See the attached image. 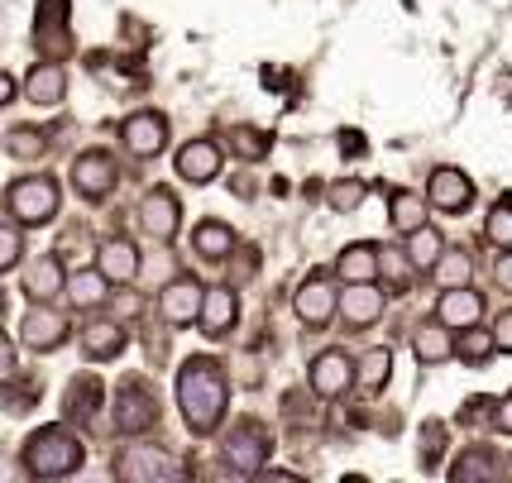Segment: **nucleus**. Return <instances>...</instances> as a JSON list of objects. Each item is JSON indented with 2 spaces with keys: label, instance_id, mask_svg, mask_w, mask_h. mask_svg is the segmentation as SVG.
<instances>
[{
  "label": "nucleus",
  "instance_id": "423d86ee",
  "mask_svg": "<svg viewBox=\"0 0 512 483\" xmlns=\"http://www.w3.org/2000/svg\"><path fill=\"white\" fill-rule=\"evenodd\" d=\"M115 182H120V168H115V158L106 149H87V154L72 158V187H77V197L106 201L115 192Z\"/></svg>",
  "mask_w": 512,
  "mask_h": 483
},
{
  "label": "nucleus",
  "instance_id": "49530a36",
  "mask_svg": "<svg viewBox=\"0 0 512 483\" xmlns=\"http://www.w3.org/2000/svg\"><path fill=\"white\" fill-rule=\"evenodd\" d=\"M508 479H512V460H508Z\"/></svg>",
  "mask_w": 512,
  "mask_h": 483
},
{
  "label": "nucleus",
  "instance_id": "37998d69",
  "mask_svg": "<svg viewBox=\"0 0 512 483\" xmlns=\"http://www.w3.org/2000/svg\"><path fill=\"white\" fill-rule=\"evenodd\" d=\"M493 431L512 436V393L503 397V402H493Z\"/></svg>",
  "mask_w": 512,
  "mask_h": 483
},
{
  "label": "nucleus",
  "instance_id": "58836bf2",
  "mask_svg": "<svg viewBox=\"0 0 512 483\" xmlns=\"http://www.w3.org/2000/svg\"><path fill=\"white\" fill-rule=\"evenodd\" d=\"M230 139H235V149H240L245 158H264L268 154V134L264 130H235Z\"/></svg>",
  "mask_w": 512,
  "mask_h": 483
},
{
  "label": "nucleus",
  "instance_id": "79ce46f5",
  "mask_svg": "<svg viewBox=\"0 0 512 483\" xmlns=\"http://www.w3.org/2000/svg\"><path fill=\"white\" fill-rule=\"evenodd\" d=\"M15 364H20V359H15V345H10V340L0 335V388H5V383L15 378Z\"/></svg>",
  "mask_w": 512,
  "mask_h": 483
},
{
  "label": "nucleus",
  "instance_id": "393cba45",
  "mask_svg": "<svg viewBox=\"0 0 512 483\" xmlns=\"http://www.w3.org/2000/svg\"><path fill=\"white\" fill-rule=\"evenodd\" d=\"M63 292H67V302H72L77 311H91V307H101V302L111 297V283L101 278V268L91 264V268H82V273H67Z\"/></svg>",
  "mask_w": 512,
  "mask_h": 483
},
{
  "label": "nucleus",
  "instance_id": "f3484780",
  "mask_svg": "<svg viewBox=\"0 0 512 483\" xmlns=\"http://www.w3.org/2000/svg\"><path fill=\"white\" fill-rule=\"evenodd\" d=\"M96 268H101V278L111 287H120V283H134L139 278V268H144V254H139V244L134 240H106L101 249H96Z\"/></svg>",
  "mask_w": 512,
  "mask_h": 483
},
{
  "label": "nucleus",
  "instance_id": "f257e3e1",
  "mask_svg": "<svg viewBox=\"0 0 512 483\" xmlns=\"http://www.w3.org/2000/svg\"><path fill=\"white\" fill-rule=\"evenodd\" d=\"M225 407H230V383H225V369L211 359V354H192L182 359L178 369V412L187 421L192 436H211L225 421Z\"/></svg>",
  "mask_w": 512,
  "mask_h": 483
},
{
  "label": "nucleus",
  "instance_id": "412c9836",
  "mask_svg": "<svg viewBox=\"0 0 512 483\" xmlns=\"http://www.w3.org/2000/svg\"><path fill=\"white\" fill-rule=\"evenodd\" d=\"M125 345H130V335H125V326H120V321H91V326L82 330V354H87L91 364L120 359V354H125Z\"/></svg>",
  "mask_w": 512,
  "mask_h": 483
},
{
  "label": "nucleus",
  "instance_id": "39448f33",
  "mask_svg": "<svg viewBox=\"0 0 512 483\" xmlns=\"http://www.w3.org/2000/svg\"><path fill=\"white\" fill-rule=\"evenodd\" d=\"M115 479L125 483H168L178 479V460L163 450V445H125L120 455H115Z\"/></svg>",
  "mask_w": 512,
  "mask_h": 483
},
{
  "label": "nucleus",
  "instance_id": "e433bc0d",
  "mask_svg": "<svg viewBox=\"0 0 512 483\" xmlns=\"http://www.w3.org/2000/svg\"><path fill=\"white\" fill-rule=\"evenodd\" d=\"M407 254L402 249H388V244H379V273L393 283V292H407V283H412V273H407Z\"/></svg>",
  "mask_w": 512,
  "mask_h": 483
},
{
  "label": "nucleus",
  "instance_id": "c756f323",
  "mask_svg": "<svg viewBox=\"0 0 512 483\" xmlns=\"http://www.w3.org/2000/svg\"><path fill=\"white\" fill-rule=\"evenodd\" d=\"M441 249H446V244H441V235H436L431 225H417V230L407 235V264L422 268V273H431V264L441 259Z\"/></svg>",
  "mask_w": 512,
  "mask_h": 483
},
{
  "label": "nucleus",
  "instance_id": "ea45409f",
  "mask_svg": "<svg viewBox=\"0 0 512 483\" xmlns=\"http://www.w3.org/2000/svg\"><path fill=\"white\" fill-rule=\"evenodd\" d=\"M436 450H446V426H441V421H431V426H426V440H422V460H426V469L436 464Z\"/></svg>",
  "mask_w": 512,
  "mask_h": 483
},
{
  "label": "nucleus",
  "instance_id": "c9c22d12",
  "mask_svg": "<svg viewBox=\"0 0 512 483\" xmlns=\"http://www.w3.org/2000/svg\"><path fill=\"white\" fill-rule=\"evenodd\" d=\"M484 235H489V240L498 244V249H512V197L493 201L489 220H484Z\"/></svg>",
  "mask_w": 512,
  "mask_h": 483
},
{
  "label": "nucleus",
  "instance_id": "f8f14e48",
  "mask_svg": "<svg viewBox=\"0 0 512 483\" xmlns=\"http://www.w3.org/2000/svg\"><path fill=\"white\" fill-rule=\"evenodd\" d=\"M173 168H178L182 182H192V187H206V182H216L225 168V154L216 139H192V144H182L178 158H173Z\"/></svg>",
  "mask_w": 512,
  "mask_h": 483
},
{
  "label": "nucleus",
  "instance_id": "4468645a",
  "mask_svg": "<svg viewBox=\"0 0 512 483\" xmlns=\"http://www.w3.org/2000/svg\"><path fill=\"white\" fill-rule=\"evenodd\" d=\"M307 378H312L316 397H345L350 388H355V359H350L345 350H326V354H316L312 359Z\"/></svg>",
  "mask_w": 512,
  "mask_h": 483
},
{
  "label": "nucleus",
  "instance_id": "7c9ffc66",
  "mask_svg": "<svg viewBox=\"0 0 512 483\" xmlns=\"http://www.w3.org/2000/svg\"><path fill=\"white\" fill-rule=\"evenodd\" d=\"M431 273H436L441 287H465L474 278V259H469L465 249H441V259L431 264Z\"/></svg>",
  "mask_w": 512,
  "mask_h": 483
},
{
  "label": "nucleus",
  "instance_id": "72a5a7b5",
  "mask_svg": "<svg viewBox=\"0 0 512 483\" xmlns=\"http://www.w3.org/2000/svg\"><path fill=\"white\" fill-rule=\"evenodd\" d=\"M326 206L340 211V216L359 211V206H364V182H359V177H340V182H331V187H326Z\"/></svg>",
  "mask_w": 512,
  "mask_h": 483
},
{
  "label": "nucleus",
  "instance_id": "cd10ccee",
  "mask_svg": "<svg viewBox=\"0 0 512 483\" xmlns=\"http://www.w3.org/2000/svg\"><path fill=\"white\" fill-rule=\"evenodd\" d=\"M412 350H417V359H422V364H441V359H450V354H455V340H450V330L441 326V321H431V326H417V335H412Z\"/></svg>",
  "mask_w": 512,
  "mask_h": 483
},
{
  "label": "nucleus",
  "instance_id": "5701e85b",
  "mask_svg": "<svg viewBox=\"0 0 512 483\" xmlns=\"http://www.w3.org/2000/svg\"><path fill=\"white\" fill-rule=\"evenodd\" d=\"M101 402H106V383H101V378H72L67 393H63V417L67 421H96Z\"/></svg>",
  "mask_w": 512,
  "mask_h": 483
},
{
  "label": "nucleus",
  "instance_id": "4c0bfd02",
  "mask_svg": "<svg viewBox=\"0 0 512 483\" xmlns=\"http://www.w3.org/2000/svg\"><path fill=\"white\" fill-rule=\"evenodd\" d=\"M24 259V235L20 225H0V273H10V268Z\"/></svg>",
  "mask_w": 512,
  "mask_h": 483
},
{
  "label": "nucleus",
  "instance_id": "4be33fe9",
  "mask_svg": "<svg viewBox=\"0 0 512 483\" xmlns=\"http://www.w3.org/2000/svg\"><path fill=\"white\" fill-rule=\"evenodd\" d=\"M67 96V72L58 63H39L24 72V101L34 106H63Z\"/></svg>",
  "mask_w": 512,
  "mask_h": 483
},
{
  "label": "nucleus",
  "instance_id": "2eb2a0df",
  "mask_svg": "<svg viewBox=\"0 0 512 483\" xmlns=\"http://www.w3.org/2000/svg\"><path fill=\"white\" fill-rule=\"evenodd\" d=\"M120 144H125L134 158H158L163 144H168V120H163L158 110H139V115H130V120L120 125Z\"/></svg>",
  "mask_w": 512,
  "mask_h": 483
},
{
  "label": "nucleus",
  "instance_id": "c85d7f7f",
  "mask_svg": "<svg viewBox=\"0 0 512 483\" xmlns=\"http://www.w3.org/2000/svg\"><path fill=\"white\" fill-rule=\"evenodd\" d=\"M388 220H393L398 235H412L417 225H426V197H417V192H398V197L388 201Z\"/></svg>",
  "mask_w": 512,
  "mask_h": 483
},
{
  "label": "nucleus",
  "instance_id": "2f4dec72",
  "mask_svg": "<svg viewBox=\"0 0 512 483\" xmlns=\"http://www.w3.org/2000/svg\"><path fill=\"white\" fill-rule=\"evenodd\" d=\"M450 479L455 483H489V479H498V469H493V455L489 450H465L460 460H455V469H450Z\"/></svg>",
  "mask_w": 512,
  "mask_h": 483
},
{
  "label": "nucleus",
  "instance_id": "dca6fc26",
  "mask_svg": "<svg viewBox=\"0 0 512 483\" xmlns=\"http://www.w3.org/2000/svg\"><path fill=\"white\" fill-rule=\"evenodd\" d=\"M484 292H474V287H441V302H436V321L455 335V330L465 326H479L484 321Z\"/></svg>",
  "mask_w": 512,
  "mask_h": 483
},
{
  "label": "nucleus",
  "instance_id": "6ab92c4d",
  "mask_svg": "<svg viewBox=\"0 0 512 483\" xmlns=\"http://www.w3.org/2000/svg\"><path fill=\"white\" fill-rule=\"evenodd\" d=\"M63 283H67V268L58 254H39V259H29L20 273V287L29 302H53V297L63 292Z\"/></svg>",
  "mask_w": 512,
  "mask_h": 483
},
{
  "label": "nucleus",
  "instance_id": "6e6552de",
  "mask_svg": "<svg viewBox=\"0 0 512 483\" xmlns=\"http://www.w3.org/2000/svg\"><path fill=\"white\" fill-rule=\"evenodd\" d=\"M225 464H235V474H259L268 464V436L259 421H240L225 431Z\"/></svg>",
  "mask_w": 512,
  "mask_h": 483
},
{
  "label": "nucleus",
  "instance_id": "a211bd4d",
  "mask_svg": "<svg viewBox=\"0 0 512 483\" xmlns=\"http://www.w3.org/2000/svg\"><path fill=\"white\" fill-rule=\"evenodd\" d=\"M383 302H388L383 287L369 278V283H345V292L335 297V311H340L350 326H374L383 316Z\"/></svg>",
  "mask_w": 512,
  "mask_h": 483
},
{
  "label": "nucleus",
  "instance_id": "a18cd8bd",
  "mask_svg": "<svg viewBox=\"0 0 512 483\" xmlns=\"http://www.w3.org/2000/svg\"><path fill=\"white\" fill-rule=\"evenodd\" d=\"M15 91H20V82H15L10 72H0V106H10V101H15Z\"/></svg>",
  "mask_w": 512,
  "mask_h": 483
},
{
  "label": "nucleus",
  "instance_id": "9b49d317",
  "mask_svg": "<svg viewBox=\"0 0 512 483\" xmlns=\"http://www.w3.org/2000/svg\"><path fill=\"white\" fill-rule=\"evenodd\" d=\"M335 297H340V292L331 287V278H326V273H312L307 283L292 292V311H297L302 326L321 330V326H331L335 321Z\"/></svg>",
  "mask_w": 512,
  "mask_h": 483
},
{
  "label": "nucleus",
  "instance_id": "1a4fd4ad",
  "mask_svg": "<svg viewBox=\"0 0 512 483\" xmlns=\"http://www.w3.org/2000/svg\"><path fill=\"white\" fill-rule=\"evenodd\" d=\"M67 335H72L67 316H63V311H48V302H39L34 311H24V321H20V345H24V350L53 354Z\"/></svg>",
  "mask_w": 512,
  "mask_h": 483
},
{
  "label": "nucleus",
  "instance_id": "7ed1b4c3",
  "mask_svg": "<svg viewBox=\"0 0 512 483\" xmlns=\"http://www.w3.org/2000/svg\"><path fill=\"white\" fill-rule=\"evenodd\" d=\"M5 206H10V220H15L20 230H34V225H48V220L58 216V206H63V187H58L53 177H44V173L15 177Z\"/></svg>",
  "mask_w": 512,
  "mask_h": 483
},
{
  "label": "nucleus",
  "instance_id": "473e14b6",
  "mask_svg": "<svg viewBox=\"0 0 512 483\" xmlns=\"http://www.w3.org/2000/svg\"><path fill=\"white\" fill-rule=\"evenodd\" d=\"M5 149H10V158H20V163H39V158H48V134L20 125V130L5 134Z\"/></svg>",
  "mask_w": 512,
  "mask_h": 483
},
{
  "label": "nucleus",
  "instance_id": "20e7f679",
  "mask_svg": "<svg viewBox=\"0 0 512 483\" xmlns=\"http://www.w3.org/2000/svg\"><path fill=\"white\" fill-rule=\"evenodd\" d=\"M158 412H163V402H158V393L149 388V378H125V383H120V393H115V431H120V436L154 431Z\"/></svg>",
  "mask_w": 512,
  "mask_h": 483
},
{
  "label": "nucleus",
  "instance_id": "9d476101",
  "mask_svg": "<svg viewBox=\"0 0 512 483\" xmlns=\"http://www.w3.org/2000/svg\"><path fill=\"white\" fill-rule=\"evenodd\" d=\"M201 292H206V287H201L197 278H168V283L158 287V316H163L173 330L197 326Z\"/></svg>",
  "mask_w": 512,
  "mask_h": 483
},
{
  "label": "nucleus",
  "instance_id": "bb28decb",
  "mask_svg": "<svg viewBox=\"0 0 512 483\" xmlns=\"http://www.w3.org/2000/svg\"><path fill=\"white\" fill-rule=\"evenodd\" d=\"M388 378H393V350L388 345H374L355 359V388L379 393V388H388Z\"/></svg>",
  "mask_w": 512,
  "mask_h": 483
},
{
  "label": "nucleus",
  "instance_id": "a19ab883",
  "mask_svg": "<svg viewBox=\"0 0 512 483\" xmlns=\"http://www.w3.org/2000/svg\"><path fill=\"white\" fill-rule=\"evenodd\" d=\"M493 350L498 354H512V311H498V321H493Z\"/></svg>",
  "mask_w": 512,
  "mask_h": 483
},
{
  "label": "nucleus",
  "instance_id": "b1692460",
  "mask_svg": "<svg viewBox=\"0 0 512 483\" xmlns=\"http://www.w3.org/2000/svg\"><path fill=\"white\" fill-rule=\"evenodd\" d=\"M335 278L340 283H369L379 278V244H345L335 259Z\"/></svg>",
  "mask_w": 512,
  "mask_h": 483
},
{
  "label": "nucleus",
  "instance_id": "a878e982",
  "mask_svg": "<svg viewBox=\"0 0 512 483\" xmlns=\"http://www.w3.org/2000/svg\"><path fill=\"white\" fill-rule=\"evenodd\" d=\"M192 249H197L201 259L221 264V259L235 254V230H230L225 220H201L197 230H192Z\"/></svg>",
  "mask_w": 512,
  "mask_h": 483
},
{
  "label": "nucleus",
  "instance_id": "ddd939ff",
  "mask_svg": "<svg viewBox=\"0 0 512 483\" xmlns=\"http://www.w3.org/2000/svg\"><path fill=\"white\" fill-rule=\"evenodd\" d=\"M469 201H474V182L460 168H431V177H426V206H436L446 216H460V211H469Z\"/></svg>",
  "mask_w": 512,
  "mask_h": 483
},
{
  "label": "nucleus",
  "instance_id": "0eeeda50",
  "mask_svg": "<svg viewBox=\"0 0 512 483\" xmlns=\"http://www.w3.org/2000/svg\"><path fill=\"white\" fill-rule=\"evenodd\" d=\"M178 225H182V201L173 187H154L149 197L139 201V230H144L149 240L168 244L178 235Z\"/></svg>",
  "mask_w": 512,
  "mask_h": 483
},
{
  "label": "nucleus",
  "instance_id": "aec40b11",
  "mask_svg": "<svg viewBox=\"0 0 512 483\" xmlns=\"http://www.w3.org/2000/svg\"><path fill=\"white\" fill-rule=\"evenodd\" d=\"M240 321V297L230 292V287H211V292H201V311H197V326L206 330V340H221L230 335Z\"/></svg>",
  "mask_w": 512,
  "mask_h": 483
},
{
  "label": "nucleus",
  "instance_id": "c03bdc74",
  "mask_svg": "<svg viewBox=\"0 0 512 483\" xmlns=\"http://www.w3.org/2000/svg\"><path fill=\"white\" fill-rule=\"evenodd\" d=\"M493 283L503 287V292H512V249L498 254V264H493Z\"/></svg>",
  "mask_w": 512,
  "mask_h": 483
},
{
  "label": "nucleus",
  "instance_id": "f03ea898",
  "mask_svg": "<svg viewBox=\"0 0 512 483\" xmlns=\"http://www.w3.org/2000/svg\"><path fill=\"white\" fill-rule=\"evenodd\" d=\"M20 464L29 479H72L87 464V450H82V440L72 436L67 426H39L24 440Z\"/></svg>",
  "mask_w": 512,
  "mask_h": 483
},
{
  "label": "nucleus",
  "instance_id": "f704fd0d",
  "mask_svg": "<svg viewBox=\"0 0 512 483\" xmlns=\"http://www.w3.org/2000/svg\"><path fill=\"white\" fill-rule=\"evenodd\" d=\"M460 340H455V354L465 359V364H484L493 354V335L489 330H479V326H465V330H455Z\"/></svg>",
  "mask_w": 512,
  "mask_h": 483
}]
</instances>
